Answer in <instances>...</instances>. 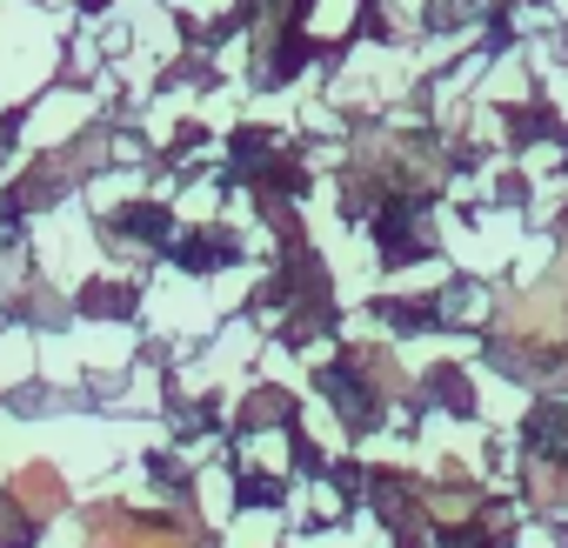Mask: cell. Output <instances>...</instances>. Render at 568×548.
Returning <instances> with one entry per match:
<instances>
[{
	"mask_svg": "<svg viewBox=\"0 0 568 548\" xmlns=\"http://www.w3.org/2000/svg\"><path fill=\"white\" fill-rule=\"evenodd\" d=\"M94 535H101V548H187V535L148 528V521H128V515H101Z\"/></svg>",
	"mask_w": 568,
	"mask_h": 548,
	"instance_id": "obj_1",
	"label": "cell"
},
{
	"mask_svg": "<svg viewBox=\"0 0 568 548\" xmlns=\"http://www.w3.org/2000/svg\"><path fill=\"white\" fill-rule=\"evenodd\" d=\"M21 495H28V508H54V501H61V481H54L48 468H28V475H21Z\"/></svg>",
	"mask_w": 568,
	"mask_h": 548,
	"instance_id": "obj_2",
	"label": "cell"
}]
</instances>
